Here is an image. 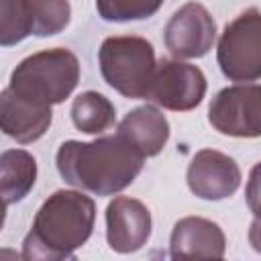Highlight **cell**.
Wrapping results in <instances>:
<instances>
[{
  "label": "cell",
  "instance_id": "3",
  "mask_svg": "<svg viewBox=\"0 0 261 261\" xmlns=\"http://www.w3.org/2000/svg\"><path fill=\"white\" fill-rule=\"evenodd\" d=\"M80 82V61L63 47L24 57L10 73L8 90L41 106L61 104Z\"/></svg>",
  "mask_w": 261,
  "mask_h": 261
},
{
  "label": "cell",
  "instance_id": "13",
  "mask_svg": "<svg viewBox=\"0 0 261 261\" xmlns=\"http://www.w3.org/2000/svg\"><path fill=\"white\" fill-rule=\"evenodd\" d=\"M116 135L124 139L143 157H155L167 145L169 122L159 108L147 104V106H139L130 110L118 122Z\"/></svg>",
  "mask_w": 261,
  "mask_h": 261
},
{
  "label": "cell",
  "instance_id": "16",
  "mask_svg": "<svg viewBox=\"0 0 261 261\" xmlns=\"http://www.w3.org/2000/svg\"><path fill=\"white\" fill-rule=\"evenodd\" d=\"M31 31L35 37H51L61 33L71 18L69 0H27Z\"/></svg>",
  "mask_w": 261,
  "mask_h": 261
},
{
  "label": "cell",
  "instance_id": "9",
  "mask_svg": "<svg viewBox=\"0 0 261 261\" xmlns=\"http://www.w3.org/2000/svg\"><path fill=\"white\" fill-rule=\"evenodd\" d=\"M186 179L194 196L218 202L230 198L239 190L241 169L232 157L216 149H202L192 157Z\"/></svg>",
  "mask_w": 261,
  "mask_h": 261
},
{
  "label": "cell",
  "instance_id": "1",
  "mask_svg": "<svg viewBox=\"0 0 261 261\" xmlns=\"http://www.w3.org/2000/svg\"><path fill=\"white\" fill-rule=\"evenodd\" d=\"M143 161L145 157L118 135L90 143L65 141L55 157L65 184L96 196H114L128 188L141 173Z\"/></svg>",
  "mask_w": 261,
  "mask_h": 261
},
{
  "label": "cell",
  "instance_id": "2",
  "mask_svg": "<svg viewBox=\"0 0 261 261\" xmlns=\"http://www.w3.org/2000/svg\"><path fill=\"white\" fill-rule=\"evenodd\" d=\"M96 220V204L75 190H57L39 208L29 234L22 241V257L29 261L73 259V251L86 245Z\"/></svg>",
  "mask_w": 261,
  "mask_h": 261
},
{
  "label": "cell",
  "instance_id": "19",
  "mask_svg": "<svg viewBox=\"0 0 261 261\" xmlns=\"http://www.w3.org/2000/svg\"><path fill=\"white\" fill-rule=\"evenodd\" d=\"M245 198H247V206L249 210L261 218V161L257 165H253L249 179H247V188H245Z\"/></svg>",
  "mask_w": 261,
  "mask_h": 261
},
{
  "label": "cell",
  "instance_id": "12",
  "mask_svg": "<svg viewBox=\"0 0 261 261\" xmlns=\"http://www.w3.org/2000/svg\"><path fill=\"white\" fill-rule=\"evenodd\" d=\"M51 106H41L18 98L8 88L0 96V126L2 133L20 145L35 143L51 126Z\"/></svg>",
  "mask_w": 261,
  "mask_h": 261
},
{
  "label": "cell",
  "instance_id": "4",
  "mask_svg": "<svg viewBox=\"0 0 261 261\" xmlns=\"http://www.w3.org/2000/svg\"><path fill=\"white\" fill-rule=\"evenodd\" d=\"M104 82L120 96L130 100H149L157 71L153 45L137 35L108 37L98 51Z\"/></svg>",
  "mask_w": 261,
  "mask_h": 261
},
{
  "label": "cell",
  "instance_id": "14",
  "mask_svg": "<svg viewBox=\"0 0 261 261\" xmlns=\"http://www.w3.org/2000/svg\"><path fill=\"white\" fill-rule=\"evenodd\" d=\"M37 161L24 149H6L0 155V192L4 206L20 202L35 186Z\"/></svg>",
  "mask_w": 261,
  "mask_h": 261
},
{
  "label": "cell",
  "instance_id": "15",
  "mask_svg": "<svg viewBox=\"0 0 261 261\" xmlns=\"http://www.w3.org/2000/svg\"><path fill=\"white\" fill-rule=\"evenodd\" d=\"M71 120L77 130L86 135H100L114 124L116 110H114V104L104 94L90 90L73 98Z\"/></svg>",
  "mask_w": 261,
  "mask_h": 261
},
{
  "label": "cell",
  "instance_id": "10",
  "mask_svg": "<svg viewBox=\"0 0 261 261\" xmlns=\"http://www.w3.org/2000/svg\"><path fill=\"white\" fill-rule=\"evenodd\" d=\"M151 237V212L135 198L116 196L106 206V241L116 253H135Z\"/></svg>",
  "mask_w": 261,
  "mask_h": 261
},
{
  "label": "cell",
  "instance_id": "8",
  "mask_svg": "<svg viewBox=\"0 0 261 261\" xmlns=\"http://www.w3.org/2000/svg\"><path fill=\"white\" fill-rule=\"evenodd\" d=\"M216 39V22L200 2H186L165 24L163 41L177 59L204 57Z\"/></svg>",
  "mask_w": 261,
  "mask_h": 261
},
{
  "label": "cell",
  "instance_id": "7",
  "mask_svg": "<svg viewBox=\"0 0 261 261\" xmlns=\"http://www.w3.org/2000/svg\"><path fill=\"white\" fill-rule=\"evenodd\" d=\"M206 96V77L200 67L181 59H161L153 77L149 100L167 110L186 112Z\"/></svg>",
  "mask_w": 261,
  "mask_h": 261
},
{
  "label": "cell",
  "instance_id": "5",
  "mask_svg": "<svg viewBox=\"0 0 261 261\" xmlns=\"http://www.w3.org/2000/svg\"><path fill=\"white\" fill-rule=\"evenodd\" d=\"M216 59L230 82L243 84L261 77V10L249 8L224 27Z\"/></svg>",
  "mask_w": 261,
  "mask_h": 261
},
{
  "label": "cell",
  "instance_id": "18",
  "mask_svg": "<svg viewBox=\"0 0 261 261\" xmlns=\"http://www.w3.org/2000/svg\"><path fill=\"white\" fill-rule=\"evenodd\" d=\"M161 4L163 0H96V10L108 22H126L153 16Z\"/></svg>",
  "mask_w": 261,
  "mask_h": 261
},
{
  "label": "cell",
  "instance_id": "17",
  "mask_svg": "<svg viewBox=\"0 0 261 261\" xmlns=\"http://www.w3.org/2000/svg\"><path fill=\"white\" fill-rule=\"evenodd\" d=\"M33 35L27 0H0V45L12 47Z\"/></svg>",
  "mask_w": 261,
  "mask_h": 261
},
{
  "label": "cell",
  "instance_id": "20",
  "mask_svg": "<svg viewBox=\"0 0 261 261\" xmlns=\"http://www.w3.org/2000/svg\"><path fill=\"white\" fill-rule=\"evenodd\" d=\"M249 243L261 255V218H257V216L249 226Z\"/></svg>",
  "mask_w": 261,
  "mask_h": 261
},
{
  "label": "cell",
  "instance_id": "6",
  "mask_svg": "<svg viewBox=\"0 0 261 261\" xmlns=\"http://www.w3.org/2000/svg\"><path fill=\"white\" fill-rule=\"evenodd\" d=\"M208 122L226 137H261V86L234 84L220 90L208 106Z\"/></svg>",
  "mask_w": 261,
  "mask_h": 261
},
{
  "label": "cell",
  "instance_id": "11",
  "mask_svg": "<svg viewBox=\"0 0 261 261\" xmlns=\"http://www.w3.org/2000/svg\"><path fill=\"white\" fill-rule=\"evenodd\" d=\"M226 239L222 228L208 218L186 216L171 230V259H222Z\"/></svg>",
  "mask_w": 261,
  "mask_h": 261
}]
</instances>
